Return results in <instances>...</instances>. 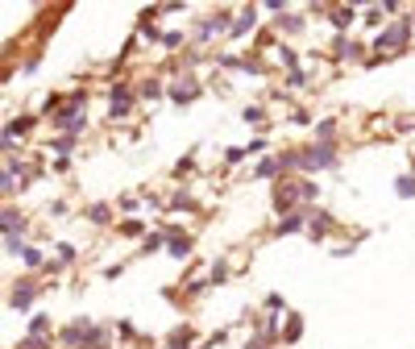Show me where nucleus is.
<instances>
[{"label": "nucleus", "mask_w": 415, "mask_h": 349, "mask_svg": "<svg viewBox=\"0 0 415 349\" xmlns=\"http://www.w3.org/2000/svg\"><path fill=\"white\" fill-rule=\"evenodd\" d=\"M0 187H4V174H0Z\"/></svg>", "instance_id": "nucleus-2"}, {"label": "nucleus", "mask_w": 415, "mask_h": 349, "mask_svg": "<svg viewBox=\"0 0 415 349\" xmlns=\"http://www.w3.org/2000/svg\"><path fill=\"white\" fill-rule=\"evenodd\" d=\"M17 224H21L17 212H4V217H0V229H17Z\"/></svg>", "instance_id": "nucleus-1"}]
</instances>
